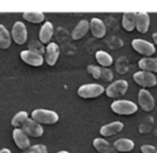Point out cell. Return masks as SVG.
<instances>
[{"instance_id": "obj_32", "label": "cell", "mask_w": 157, "mask_h": 153, "mask_svg": "<svg viewBox=\"0 0 157 153\" xmlns=\"http://www.w3.org/2000/svg\"><path fill=\"white\" fill-rule=\"evenodd\" d=\"M57 153H68L67 151H60V152H57Z\"/></svg>"}, {"instance_id": "obj_17", "label": "cell", "mask_w": 157, "mask_h": 153, "mask_svg": "<svg viewBox=\"0 0 157 153\" xmlns=\"http://www.w3.org/2000/svg\"><path fill=\"white\" fill-rule=\"evenodd\" d=\"M93 147L99 153H119L113 146L103 138H95L93 140Z\"/></svg>"}, {"instance_id": "obj_3", "label": "cell", "mask_w": 157, "mask_h": 153, "mask_svg": "<svg viewBox=\"0 0 157 153\" xmlns=\"http://www.w3.org/2000/svg\"><path fill=\"white\" fill-rule=\"evenodd\" d=\"M105 89L101 85L98 84H88V85H83L79 87L78 95L82 99H93V97H97L101 94H103Z\"/></svg>"}, {"instance_id": "obj_2", "label": "cell", "mask_w": 157, "mask_h": 153, "mask_svg": "<svg viewBox=\"0 0 157 153\" xmlns=\"http://www.w3.org/2000/svg\"><path fill=\"white\" fill-rule=\"evenodd\" d=\"M111 110L118 115H132L138 110V106L130 101L117 100L111 104Z\"/></svg>"}, {"instance_id": "obj_16", "label": "cell", "mask_w": 157, "mask_h": 153, "mask_svg": "<svg viewBox=\"0 0 157 153\" xmlns=\"http://www.w3.org/2000/svg\"><path fill=\"white\" fill-rule=\"evenodd\" d=\"M90 29H91L92 34L97 39L105 37L106 34V26L103 23V21L99 18H92L90 22Z\"/></svg>"}, {"instance_id": "obj_29", "label": "cell", "mask_w": 157, "mask_h": 153, "mask_svg": "<svg viewBox=\"0 0 157 153\" xmlns=\"http://www.w3.org/2000/svg\"><path fill=\"white\" fill-rule=\"evenodd\" d=\"M141 152L142 153H157V149L151 145H143L141 147Z\"/></svg>"}, {"instance_id": "obj_22", "label": "cell", "mask_w": 157, "mask_h": 153, "mask_svg": "<svg viewBox=\"0 0 157 153\" xmlns=\"http://www.w3.org/2000/svg\"><path fill=\"white\" fill-rule=\"evenodd\" d=\"M113 147L116 148L117 151L129 152L134 149L135 143H134V141L130 140V139H128V138H120V139H118V140L114 141Z\"/></svg>"}, {"instance_id": "obj_11", "label": "cell", "mask_w": 157, "mask_h": 153, "mask_svg": "<svg viewBox=\"0 0 157 153\" xmlns=\"http://www.w3.org/2000/svg\"><path fill=\"white\" fill-rule=\"evenodd\" d=\"M21 58L24 62L32 66H41L44 62L42 55L33 53L31 50H23L21 53Z\"/></svg>"}, {"instance_id": "obj_4", "label": "cell", "mask_w": 157, "mask_h": 153, "mask_svg": "<svg viewBox=\"0 0 157 153\" xmlns=\"http://www.w3.org/2000/svg\"><path fill=\"white\" fill-rule=\"evenodd\" d=\"M134 80L139 86L144 88H151L156 86L157 79L153 73L145 72V71H139L134 74Z\"/></svg>"}, {"instance_id": "obj_26", "label": "cell", "mask_w": 157, "mask_h": 153, "mask_svg": "<svg viewBox=\"0 0 157 153\" xmlns=\"http://www.w3.org/2000/svg\"><path fill=\"white\" fill-rule=\"evenodd\" d=\"M28 119L29 118H28L27 112H17L14 117H13L11 123H12V125L14 126V128H18V126H23L24 123H25Z\"/></svg>"}, {"instance_id": "obj_19", "label": "cell", "mask_w": 157, "mask_h": 153, "mask_svg": "<svg viewBox=\"0 0 157 153\" xmlns=\"http://www.w3.org/2000/svg\"><path fill=\"white\" fill-rule=\"evenodd\" d=\"M52 34H54L52 24L50 23V22H46V23L42 26L41 30H40V33H39L40 42H42V43H49Z\"/></svg>"}, {"instance_id": "obj_12", "label": "cell", "mask_w": 157, "mask_h": 153, "mask_svg": "<svg viewBox=\"0 0 157 153\" xmlns=\"http://www.w3.org/2000/svg\"><path fill=\"white\" fill-rule=\"evenodd\" d=\"M13 139H14L16 146L21 150H27L29 149L30 146V140L28 138V135L24 132L21 128H15L13 131Z\"/></svg>"}, {"instance_id": "obj_5", "label": "cell", "mask_w": 157, "mask_h": 153, "mask_svg": "<svg viewBox=\"0 0 157 153\" xmlns=\"http://www.w3.org/2000/svg\"><path fill=\"white\" fill-rule=\"evenodd\" d=\"M128 88V83L124 79H119V80L112 83L109 87L106 89V94L107 96L112 97V99H117L122 95H124Z\"/></svg>"}, {"instance_id": "obj_9", "label": "cell", "mask_w": 157, "mask_h": 153, "mask_svg": "<svg viewBox=\"0 0 157 153\" xmlns=\"http://www.w3.org/2000/svg\"><path fill=\"white\" fill-rule=\"evenodd\" d=\"M12 37L15 43L18 45H23L27 40V28L25 24L21 22H16L12 28Z\"/></svg>"}, {"instance_id": "obj_18", "label": "cell", "mask_w": 157, "mask_h": 153, "mask_svg": "<svg viewBox=\"0 0 157 153\" xmlns=\"http://www.w3.org/2000/svg\"><path fill=\"white\" fill-rule=\"evenodd\" d=\"M90 29V23L86 19L83 21H80L78 23V25L74 28L72 32V37L73 40H79L82 37H85L87 34V32Z\"/></svg>"}, {"instance_id": "obj_30", "label": "cell", "mask_w": 157, "mask_h": 153, "mask_svg": "<svg viewBox=\"0 0 157 153\" xmlns=\"http://www.w3.org/2000/svg\"><path fill=\"white\" fill-rule=\"evenodd\" d=\"M0 153H11V151L9 149H6V148H3V149L0 150Z\"/></svg>"}, {"instance_id": "obj_23", "label": "cell", "mask_w": 157, "mask_h": 153, "mask_svg": "<svg viewBox=\"0 0 157 153\" xmlns=\"http://www.w3.org/2000/svg\"><path fill=\"white\" fill-rule=\"evenodd\" d=\"M95 58H96V61L101 64L103 68H107V66H110L112 64V57L110 56L108 53L104 52V50H98L95 54Z\"/></svg>"}, {"instance_id": "obj_21", "label": "cell", "mask_w": 157, "mask_h": 153, "mask_svg": "<svg viewBox=\"0 0 157 153\" xmlns=\"http://www.w3.org/2000/svg\"><path fill=\"white\" fill-rule=\"evenodd\" d=\"M136 18H137V13H124L122 19V25L123 28L128 31V32H132V30L136 28Z\"/></svg>"}, {"instance_id": "obj_10", "label": "cell", "mask_w": 157, "mask_h": 153, "mask_svg": "<svg viewBox=\"0 0 157 153\" xmlns=\"http://www.w3.org/2000/svg\"><path fill=\"white\" fill-rule=\"evenodd\" d=\"M23 131L27 135L32 137H41L44 133V130L40 123L34 121L33 119H28L23 125Z\"/></svg>"}, {"instance_id": "obj_13", "label": "cell", "mask_w": 157, "mask_h": 153, "mask_svg": "<svg viewBox=\"0 0 157 153\" xmlns=\"http://www.w3.org/2000/svg\"><path fill=\"white\" fill-rule=\"evenodd\" d=\"M123 128H124V124L120 122V121H116V122L108 123L106 125L101 126V130H99V134L105 137L113 136V135H117L120 132H122Z\"/></svg>"}, {"instance_id": "obj_20", "label": "cell", "mask_w": 157, "mask_h": 153, "mask_svg": "<svg viewBox=\"0 0 157 153\" xmlns=\"http://www.w3.org/2000/svg\"><path fill=\"white\" fill-rule=\"evenodd\" d=\"M138 65L145 72L157 73V58H142L139 60Z\"/></svg>"}, {"instance_id": "obj_31", "label": "cell", "mask_w": 157, "mask_h": 153, "mask_svg": "<svg viewBox=\"0 0 157 153\" xmlns=\"http://www.w3.org/2000/svg\"><path fill=\"white\" fill-rule=\"evenodd\" d=\"M152 37H153V41L156 43L157 45V33H153V35H152Z\"/></svg>"}, {"instance_id": "obj_28", "label": "cell", "mask_w": 157, "mask_h": 153, "mask_svg": "<svg viewBox=\"0 0 157 153\" xmlns=\"http://www.w3.org/2000/svg\"><path fill=\"white\" fill-rule=\"evenodd\" d=\"M23 153H47V148L44 145H35L30 147Z\"/></svg>"}, {"instance_id": "obj_1", "label": "cell", "mask_w": 157, "mask_h": 153, "mask_svg": "<svg viewBox=\"0 0 157 153\" xmlns=\"http://www.w3.org/2000/svg\"><path fill=\"white\" fill-rule=\"evenodd\" d=\"M31 117L34 121L40 124H55L59 120L57 112L47 109H35L32 112Z\"/></svg>"}, {"instance_id": "obj_25", "label": "cell", "mask_w": 157, "mask_h": 153, "mask_svg": "<svg viewBox=\"0 0 157 153\" xmlns=\"http://www.w3.org/2000/svg\"><path fill=\"white\" fill-rule=\"evenodd\" d=\"M24 19L32 24H40L44 21L45 16L42 12H25L23 14Z\"/></svg>"}, {"instance_id": "obj_7", "label": "cell", "mask_w": 157, "mask_h": 153, "mask_svg": "<svg viewBox=\"0 0 157 153\" xmlns=\"http://www.w3.org/2000/svg\"><path fill=\"white\" fill-rule=\"evenodd\" d=\"M88 72L92 75V77L95 79H101L105 81H111L113 78V74L111 71L108 70L103 66H97V65H88Z\"/></svg>"}, {"instance_id": "obj_24", "label": "cell", "mask_w": 157, "mask_h": 153, "mask_svg": "<svg viewBox=\"0 0 157 153\" xmlns=\"http://www.w3.org/2000/svg\"><path fill=\"white\" fill-rule=\"evenodd\" d=\"M11 45V35L3 25H0V48L6 49Z\"/></svg>"}, {"instance_id": "obj_15", "label": "cell", "mask_w": 157, "mask_h": 153, "mask_svg": "<svg viewBox=\"0 0 157 153\" xmlns=\"http://www.w3.org/2000/svg\"><path fill=\"white\" fill-rule=\"evenodd\" d=\"M150 27V16L145 12H138L136 18V28L140 33L144 34Z\"/></svg>"}, {"instance_id": "obj_8", "label": "cell", "mask_w": 157, "mask_h": 153, "mask_svg": "<svg viewBox=\"0 0 157 153\" xmlns=\"http://www.w3.org/2000/svg\"><path fill=\"white\" fill-rule=\"evenodd\" d=\"M138 102L140 107L144 112H152L155 107V101L152 94L147 90L141 89L138 94Z\"/></svg>"}, {"instance_id": "obj_14", "label": "cell", "mask_w": 157, "mask_h": 153, "mask_svg": "<svg viewBox=\"0 0 157 153\" xmlns=\"http://www.w3.org/2000/svg\"><path fill=\"white\" fill-rule=\"evenodd\" d=\"M59 54H60L59 46L56 43H49L47 45V47H46V53H45L46 63L50 66L55 65L59 58Z\"/></svg>"}, {"instance_id": "obj_6", "label": "cell", "mask_w": 157, "mask_h": 153, "mask_svg": "<svg viewBox=\"0 0 157 153\" xmlns=\"http://www.w3.org/2000/svg\"><path fill=\"white\" fill-rule=\"evenodd\" d=\"M132 46L137 53L143 55V56H152L155 54V46L150 42H147L142 39H135L132 42Z\"/></svg>"}, {"instance_id": "obj_27", "label": "cell", "mask_w": 157, "mask_h": 153, "mask_svg": "<svg viewBox=\"0 0 157 153\" xmlns=\"http://www.w3.org/2000/svg\"><path fill=\"white\" fill-rule=\"evenodd\" d=\"M29 48L30 50L33 53H36V54L43 55L44 53H46V49L43 45L41 44V42L39 41H31L29 43Z\"/></svg>"}]
</instances>
